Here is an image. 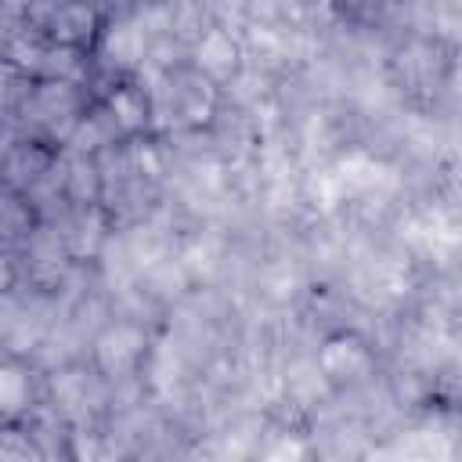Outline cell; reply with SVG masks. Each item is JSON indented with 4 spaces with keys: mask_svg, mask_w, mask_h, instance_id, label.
Listing matches in <instances>:
<instances>
[{
    "mask_svg": "<svg viewBox=\"0 0 462 462\" xmlns=\"http://www.w3.org/2000/svg\"><path fill=\"white\" fill-rule=\"evenodd\" d=\"M18 22H22V11L11 7L7 0H0V51H4V43L11 40V32L18 29Z\"/></svg>",
    "mask_w": 462,
    "mask_h": 462,
    "instance_id": "obj_8",
    "label": "cell"
},
{
    "mask_svg": "<svg viewBox=\"0 0 462 462\" xmlns=\"http://www.w3.org/2000/svg\"><path fill=\"white\" fill-rule=\"evenodd\" d=\"M310 365H314V372H318L325 390L354 393V390H365V386L375 383V375H379V350L357 328H336V332L321 336Z\"/></svg>",
    "mask_w": 462,
    "mask_h": 462,
    "instance_id": "obj_2",
    "label": "cell"
},
{
    "mask_svg": "<svg viewBox=\"0 0 462 462\" xmlns=\"http://www.w3.org/2000/svg\"><path fill=\"white\" fill-rule=\"evenodd\" d=\"M40 227H43V213L36 199L0 177V249L22 253Z\"/></svg>",
    "mask_w": 462,
    "mask_h": 462,
    "instance_id": "obj_4",
    "label": "cell"
},
{
    "mask_svg": "<svg viewBox=\"0 0 462 462\" xmlns=\"http://www.w3.org/2000/svg\"><path fill=\"white\" fill-rule=\"evenodd\" d=\"M328 18L350 32H383L397 25L411 0H321Z\"/></svg>",
    "mask_w": 462,
    "mask_h": 462,
    "instance_id": "obj_5",
    "label": "cell"
},
{
    "mask_svg": "<svg viewBox=\"0 0 462 462\" xmlns=\"http://www.w3.org/2000/svg\"><path fill=\"white\" fill-rule=\"evenodd\" d=\"M43 404V372L29 354H0V430L22 426Z\"/></svg>",
    "mask_w": 462,
    "mask_h": 462,
    "instance_id": "obj_3",
    "label": "cell"
},
{
    "mask_svg": "<svg viewBox=\"0 0 462 462\" xmlns=\"http://www.w3.org/2000/svg\"><path fill=\"white\" fill-rule=\"evenodd\" d=\"M116 11L119 7L112 0H29L22 7V22L51 43L94 58Z\"/></svg>",
    "mask_w": 462,
    "mask_h": 462,
    "instance_id": "obj_1",
    "label": "cell"
},
{
    "mask_svg": "<svg viewBox=\"0 0 462 462\" xmlns=\"http://www.w3.org/2000/svg\"><path fill=\"white\" fill-rule=\"evenodd\" d=\"M29 87H32V76H25L14 61L0 54V112H14L29 94Z\"/></svg>",
    "mask_w": 462,
    "mask_h": 462,
    "instance_id": "obj_6",
    "label": "cell"
},
{
    "mask_svg": "<svg viewBox=\"0 0 462 462\" xmlns=\"http://www.w3.org/2000/svg\"><path fill=\"white\" fill-rule=\"evenodd\" d=\"M22 282H25V267H22V256H18V253H7V249H0V296L14 292Z\"/></svg>",
    "mask_w": 462,
    "mask_h": 462,
    "instance_id": "obj_7",
    "label": "cell"
}]
</instances>
